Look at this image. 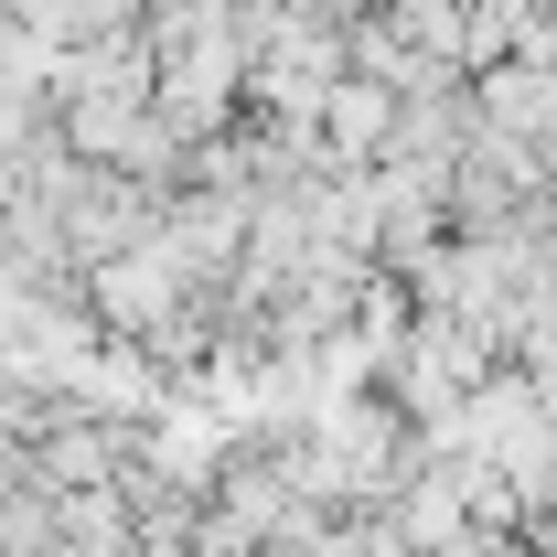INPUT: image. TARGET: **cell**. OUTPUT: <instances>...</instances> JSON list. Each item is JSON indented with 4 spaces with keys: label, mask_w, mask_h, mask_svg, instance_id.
<instances>
[{
    "label": "cell",
    "mask_w": 557,
    "mask_h": 557,
    "mask_svg": "<svg viewBox=\"0 0 557 557\" xmlns=\"http://www.w3.org/2000/svg\"><path fill=\"white\" fill-rule=\"evenodd\" d=\"M525 65H557V22H547V33H525Z\"/></svg>",
    "instance_id": "5"
},
{
    "label": "cell",
    "mask_w": 557,
    "mask_h": 557,
    "mask_svg": "<svg viewBox=\"0 0 557 557\" xmlns=\"http://www.w3.org/2000/svg\"><path fill=\"white\" fill-rule=\"evenodd\" d=\"M472 86H483V119L504 139H525V150H547V161H557V65H525V54H515V65L472 75Z\"/></svg>",
    "instance_id": "2"
},
{
    "label": "cell",
    "mask_w": 557,
    "mask_h": 557,
    "mask_svg": "<svg viewBox=\"0 0 557 557\" xmlns=\"http://www.w3.org/2000/svg\"><path fill=\"white\" fill-rule=\"evenodd\" d=\"M183 300H194V269L150 236V247H129V258H108V269H86V311H97V333L108 344H161L172 322H183Z\"/></svg>",
    "instance_id": "1"
},
{
    "label": "cell",
    "mask_w": 557,
    "mask_h": 557,
    "mask_svg": "<svg viewBox=\"0 0 557 557\" xmlns=\"http://www.w3.org/2000/svg\"><path fill=\"white\" fill-rule=\"evenodd\" d=\"M139 33H150V0H54V11H44V44H54V54L139 44Z\"/></svg>",
    "instance_id": "3"
},
{
    "label": "cell",
    "mask_w": 557,
    "mask_h": 557,
    "mask_svg": "<svg viewBox=\"0 0 557 557\" xmlns=\"http://www.w3.org/2000/svg\"><path fill=\"white\" fill-rule=\"evenodd\" d=\"M161 461H172V472H205V461H214V429H205V418H172V429H161Z\"/></svg>",
    "instance_id": "4"
}]
</instances>
